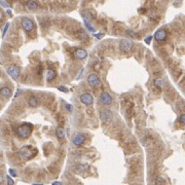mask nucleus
<instances>
[{"label":"nucleus","mask_w":185,"mask_h":185,"mask_svg":"<svg viewBox=\"0 0 185 185\" xmlns=\"http://www.w3.org/2000/svg\"><path fill=\"white\" fill-rule=\"evenodd\" d=\"M20 156L24 159L28 160L33 158L34 156H36L37 154V149L34 148L33 146H30V145H27V146H23L21 148L20 152H19Z\"/></svg>","instance_id":"obj_1"},{"label":"nucleus","mask_w":185,"mask_h":185,"mask_svg":"<svg viewBox=\"0 0 185 185\" xmlns=\"http://www.w3.org/2000/svg\"><path fill=\"white\" fill-rule=\"evenodd\" d=\"M32 131H33V126L32 124H22L21 126H18L17 129V134H18L19 137L23 138V139H27L30 135H31Z\"/></svg>","instance_id":"obj_2"},{"label":"nucleus","mask_w":185,"mask_h":185,"mask_svg":"<svg viewBox=\"0 0 185 185\" xmlns=\"http://www.w3.org/2000/svg\"><path fill=\"white\" fill-rule=\"evenodd\" d=\"M132 48H133V41H131L130 39H122V40H120L119 48L121 52H128L132 50Z\"/></svg>","instance_id":"obj_3"},{"label":"nucleus","mask_w":185,"mask_h":185,"mask_svg":"<svg viewBox=\"0 0 185 185\" xmlns=\"http://www.w3.org/2000/svg\"><path fill=\"white\" fill-rule=\"evenodd\" d=\"M7 73L12 79H18L20 76V68L17 65H11L7 68Z\"/></svg>","instance_id":"obj_4"},{"label":"nucleus","mask_w":185,"mask_h":185,"mask_svg":"<svg viewBox=\"0 0 185 185\" xmlns=\"http://www.w3.org/2000/svg\"><path fill=\"white\" fill-rule=\"evenodd\" d=\"M22 27L26 32H31L34 29V23L31 19L23 18L22 20Z\"/></svg>","instance_id":"obj_5"},{"label":"nucleus","mask_w":185,"mask_h":185,"mask_svg":"<svg viewBox=\"0 0 185 185\" xmlns=\"http://www.w3.org/2000/svg\"><path fill=\"white\" fill-rule=\"evenodd\" d=\"M100 118L104 124H109L112 119V113L110 110H103L100 112Z\"/></svg>","instance_id":"obj_6"},{"label":"nucleus","mask_w":185,"mask_h":185,"mask_svg":"<svg viewBox=\"0 0 185 185\" xmlns=\"http://www.w3.org/2000/svg\"><path fill=\"white\" fill-rule=\"evenodd\" d=\"M88 84H90V86H100V78L99 76H98L97 74H95V73H92V74L88 75Z\"/></svg>","instance_id":"obj_7"},{"label":"nucleus","mask_w":185,"mask_h":185,"mask_svg":"<svg viewBox=\"0 0 185 185\" xmlns=\"http://www.w3.org/2000/svg\"><path fill=\"white\" fill-rule=\"evenodd\" d=\"M80 101H81L82 104L88 106V105L92 104V102H94V97H92V94H90V92H84V94H82V95L80 96Z\"/></svg>","instance_id":"obj_8"},{"label":"nucleus","mask_w":185,"mask_h":185,"mask_svg":"<svg viewBox=\"0 0 185 185\" xmlns=\"http://www.w3.org/2000/svg\"><path fill=\"white\" fill-rule=\"evenodd\" d=\"M167 38V32L164 29H158L157 31L154 33V39H155L157 42H163Z\"/></svg>","instance_id":"obj_9"},{"label":"nucleus","mask_w":185,"mask_h":185,"mask_svg":"<svg viewBox=\"0 0 185 185\" xmlns=\"http://www.w3.org/2000/svg\"><path fill=\"white\" fill-rule=\"evenodd\" d=\"M99 101L104 105H110L112 103V98L108 92H102L99 97Z\"/></svg>","instance_id":"obj_10"},{"label":"nucleus","mask_w":185,"mask_h":185,"mask_svg":"<svg viewBox=\"0 0 185 185\" xmlns=\"http://www.w3.org/2000/svg\"><path fill=\"white\" fill-rule=\"evenodd\" d=\"M72 142L73 144L76 145V146H81V145L86 142V137H84V135H82V134H77L76 136L73 137Z\"/></svg>","instance_id":"obj_11"},{"label":"nucleus","mask_w":185,"mask_h":185,"mask_svg":"<svg viewBox=\"0 0 185 185\" xmlns=\"http://www.w3.org/2000/svg\"><path fill=\"white\" fill-rule=\"evenodd\" d=\"M11 90L9 88H7V86H4V88H2L1 90H0V95H1V97L4 98L5 100L9 99V98L11 97Z\"/></svg>","instance_id":"obj_12"},{"label":"nucleus","mask_w":185,"mask_h":185,"mask_svg":"<svg viewBox=\"0 0 185 185\" xmlns=\"http://www.w3.org/2000/svg\"><path fill=\"white\" fill-rule=\"evenodd\" d=\"M75 57L78 60H84L88 57V52L84 48H78V50H75Z\"/></svg>","instance_id":"obj_13"},{"label":"nucleus","mask_w":185,"mask_h":185,"mask_svg":"<svg viewBox=\"0 0 185 185\" xmlns=\"http://www.w3.org/2000/svg\"><path fill=\"white\" fill-rule=\"evenodd\" d=\"M26 7L27 9L29 10H36L38 8V4H37L36 1H34V0H28L27 2H26Z\"/></svg>","instance_id":"obj_14"},{"label":"nucleus","mask_w":185,"mask_h":185,"mask_svg":"<svg viewBox=\"0 0 185 185\" xmlns=\"http://www.w3.org/2000/svg\"><path fill=\"white\" fill-rule=\"evenodd\" d=\"M56 75H57L56 71L52 70V69H48V70L46 71V74H45L46 80H48V81H52V80H54V79H55Z\"/></svg>","instance_id":"obj_15"},{"label":"nucleus","mask_w":185,"mask_h":185,"mask_svg":"<svg viewBox=\"0 0 185 185\" xmlns=\"http://www.w3.org/2000/svg\"><path fill=\"white\" fill-rule=\"evenodd\" d=\"M28 104L30 107H37L38 106V99L36 97H31L28 100Z\"/></svg>","instance_id":"obj_16"},{"label":"nucleus","mask_w":185,"mask_h":185,"mask_svg":"<svg viewBox=\"0 0 185 185\" xmlns=\"http://www.w3.org/2000/svg\"><path fill=\"white\" fill-rule=\"evenodd\" d=\"M84 25H86V29H88V31H90V32H95V29H94V27L90 25V21H88V19L86 18V17H84Z\"/></svg>","instance_id":"obj_17"},{"label":"nucleus","mask_w":185,"mask_h":185,"mask_svg":"<svg viewBox=\"0 0 185 185\" xmlns=\"http://www.w3.org/2000/svg\"><path fill=\"white\" fill-rule=\"evenodd\" d=\"M56 134H57V137L59 138V139H64V138H65V132H64V130L62 129V128L57 129Z\"/></svg>","instance_id":"obj_18"},{"label":"nucleus","mask_w":185,"mask_h":185,"mask_svg":"<svg viewBox=\"0 0 185 185\" xmlns=\"http://www.w3.org/2000/svg\"><path fill=\"white\" fill-rule=\"evenodd\" d=\"M154 84H155V86H157V88H163L164 84H165V81H164L163 78H157L154 80Z\"/></svg>","instance_id":"obj_19"},{"label":"nucleus","mask_w":185,"mask_h":185,"mask_svg":"<svg viewBox=\"0 0 185 185\" xmlns=\"http://www.w3.org/2000/svg\"><path fill=\"white\" fill-rule=\"evenodd\" d=\"M77 171L78 172H84V171H86V169H88V165H81V164H80V165H78L77 166Z\"/></svg>","instance_id":"obj_20"},{"label":"nucleus","mask_w":185,"mask_h":185,"mask_svg":"<svg viewBox=\"0 0 185 185\" xmlns=\"http://www.w3.org/2000/svg\"><path fill=\"white\" fill-rule=\"evenodd\" d=\"M8 28H9V23H6V24H5V26H4V29H3V31H2V37L5 36V34H6Z\"/></svg>","instance_id":"obj_21"},{"label":"nucleus","mask_w":185,"mask_h":185,"mask_svg":"<svg viewBox=\"0 0 185 185\" xmlns=\"http://www.w3.org/2000/svg\"><path fill=\"white\" fill-rule=\"evenodd\" d=\"M179 122L181 124H185V114H181L180 117H179Z\"/></svg>","instance_id":"obj_22"},{"label":"nucleus","mask_w":185,"mask_h":185,"mask_svg":"<svg viewBox=\"0 0 185 185\" xmlns=\"http://www.w3.org/2000/svg\"><path fill=\"white\" fill-rule=\"evenodd\" d=\"M6 180H7V184H8V185H14V181L12 180V179H11L9 176L6 177Z\"/></svg>","instance_id":"obj_23"},{"label":"nucleus","mask_w":185,"mask_h":185,"mask_svg":"<svg viewBox=\"0 0 185 185\" xmlns=\"http://www.w3.org/2000/svg\"><path fill=\"white\" fill-rule=\"evenodd\" d=\"M9 174H10L12 177L18 176V175H17V171H16V170H14V169H9Z\"/></svg>","instance_id":"obj_24"},{"label":"nucleus","mask_w":185,"mask_h":185,"mask_svg":"<svg viewBox=\"0 0 185 185\" xmlns=\"http://www.w3.org/2000/svg\"><path fill=\"white\" fill-rule=\"evenodd\" d=\"M58 90H61V92H68V88H65V86H59V88H58Z\"/></svg>","instance_id":"obj_25"},{"label":"nucleus","mask_w":185,"mask_h":185,"mask_svg":"<svg viewBox=\"0 0 185 185\" xmlns=\"http://www.w3.org/2000/svg\"><path fill=\"white\" fill-rule=\"evenodd\" d=\"M151 40H152V36L150 35V36H148L147 38H145V43H147V44H149V43L151 42Z\"/></svg>","instance_id":"obj_26"},{"label":"nucleus","mask_w":185,"mask_h":185,"mask_svg":"<svg viewBox=\"0 0 185 185\" xmlns=\"http://www.w3.org/2000/svg\"><path fill=\"white\" fill-rule=\"evenodd\" d=\"M66 108H67L68 111H70V112H72L73 111V107L72 105H69V104H66Z\"/></svg>","instance_id":"obj_27"},{"label":"nucleus","mask_w":185,"mask_h":185,"mask_svg":"<svg viewBox=\"0 0 185 185\" xmlns=\"http://www.w3.org/2000/svg\"><path fill=\"white\" fill-rule=\"evenodd\" d=\"M0 4L2 5L3 7H8V4H7V3H5L3 0H0Z\"/></svg>","instance_id":"obj_28"},{"label":"nucleus","mask_w":185,"mask_h":185,"mask_svg":"<svg viewBox=\"0 0 185 185\" xmlns=\"http://www.w3.org/2000/svg\"><path fill=\"white\" fill-rule=\"evenodd\" d=\"M82 72H84V69H81V70H80V72L78 73V75H77V79H79V78H80V77H81Z\"/></svg>","instance_id":"obj_29"},{"label":"nucleus","mask_w":185,"mask_h":185,"mask_svg":"<svg viewBox=\"0 0 185 185\" xmlns=\"http://www.w3.org/2000/svg\"><path fill=\"white\" fill-rule=\"evenodd\" d=\"M3 181H4V178H3V176L1 174H0V184H2Z\"/></svg>","instance_id":"obj_30"},{"label":"nucleus","mask_w":185,"mask_h":185,"mask_svg":"<svg viewBox=\"0 0 185 185\" xmlns=\"http://www.w3.org/2000/svg\"><path fill=\"white\" fill-rule=\"evenodd\" d=\"M52 185H62V183H60V182H52Z\"/></svg>","instance_id":"obj_31"},{"label":"nucleus","mask_w":185,"mask_h":185,"mask_svg":"<svg viewBox=\"0 0 185 185\" xmlns=\"http://www.w3.org/2000/svg\"><path fill=\"white\" fill-rule=\"evenodd\" d=\"M101 35H102V34H97V35H96V37H97V38H100V37H101Z\"/></svg>","instance_id":"obj_32"},{"label":"nucleus","mask_w":185,"mask_h":185,"mask_svg":"<svg viewBox=\"0 0 185 185\" xmlns=\"http://www.w3.org/2000/svg\"><path fill=\"white\" fill-rule=\"evenodd\" d=\"M33 185H42V184H33Z\"/></svg>","instance_id":"obj_33"}]
</instances>
